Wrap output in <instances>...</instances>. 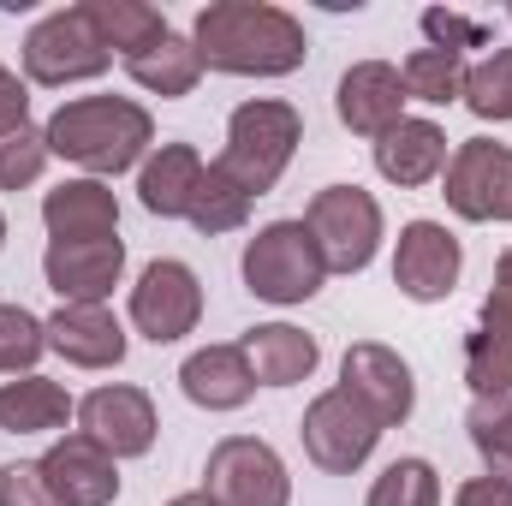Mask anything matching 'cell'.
Segmentation results:
<instances>
[{"label": "cell", "instance_id": "cell-17", "mask_svg": "<svg viewBox=\"0 0 512 506\" xmlns=\"http://www.w3.org/2000/svg\"><path fill=\"white\" fill-rule=\"evenodd\" d=\"M48 352H60L72 370H120L126 328L108 304H60L48 316Z\"/></svg>", "mask_w": 512, "mask_h": 506}, {"label": "cell", "instance_id": "cell-12", "mask_svg": "<svg viewBox=\"0 0 512 506\" xmlns=\"http://www.w3.org/2000/svg\"><path fill=\"white\" fill-rule=\"evenodd\" d=\"M465 274V245L441 227V221H411L399 227V251H393V286L411 304H441Z\"/></svg>", "mask_w": 512, "mask_h": 506}, {"label": "cell", "instance_id": "cell-20", "mask_svg": "<svg viewBox=\"0 0 512 506\" xmlns=\"http://www.w3.org/2000/svg\"><path fill=\"white\" fill-rule=\"evenodd\" d=\"M203 155L191 143H155V155L137 167V203L161 221H185L191 215V197L203 185Z\"/></svg>", "mask_w": 512, "mask_h": 506}, {"label": "cell", "instance_id": "cell-29", "mask_svg": "<svg viewBox=\"0 0 512 506\" xmlns=\"http://www.w3.org/2000/svg\"><path fill=\"white\" fill-rule=\"evenodd\" d=\"M465 429H471V447L483 459V477H495V483L512 489V393H501V399H471Z\"/></svg>", "mask_w": 512, "mask_h": 506}, {"label": "cell", "instance_id": "cell-7", "mask_svg": "<svg viewBox=\"0 0 512 506\" xmlns=\"http://www.w3.org/2000/svg\"><path fill=\"white\" fill-rule=\"evenodd\" d=\"M203 495L215 506H292V477L268 441L221 435L203 465Z\"/></svg>", "mask_w": 512, "mask_h": 506}, {"label": "cell", "instance_id": "cell-23", "mask_svg": "<svg viewBox=\"0 0 512 506\" xmlns=\"http://www.w3.org/2000/svg\"><path fill=\"white\" fill-rule=\"evenodd\" d=\"M465 387H471V399L512 393V304L483 298V316L465 334Z\"/></svg>", "mask_w": 512, "mask_h": 506}, {"label": "cell", "instance_id": "cell-11", "mask_svg": "<svg viewBox=\"0 0 512 506\" xmlns=\"http://www.w3.org/2000/svg\"><path fill=\"white\" fill-rule=\"evenodd\" d=\"M340 387L382 423V429H399L411 411H417V381H411V364L382 346V340H358L346 346L340 358Z\"/></svg>", "mask_w": 512, "mask_h": 506}, {"label": "cell", "instance_id": "cell-37", "mask_svg": "<svg viewBox=\"0 0 512 506\" xmlns=\"http://www.w3.org/2000/svg\"><path fill=\"white\" fill-rule=\"evenodd\" d=\"M453 506H512V489L495 477H471V483H459Z\"/></svg>", "mask_w": 512, "mask_h": 506}, {"label": "cell", "instance_id": "cell-28", "mask_svg": "<svg viewBox=\"0 0 512 506\" xmlns=\"http://www.w3.org/2000/svg\"><path fill=\"white\" fill-rule=\"evenodd\" d=\"M251 203H256V197H245V191H239V185H233V179H227V173H221V167L209 161V167H203V185H197V197H191V215H185V221H191V227H197L203 239H221V233H239V227L251 221Z\"/></svg>", "mask_w": 512, "mask_h": 506}, {"label": "cell", "instance_id": "cell-42", "mask_svg": "<svg viewBox=\"0 0 512 506\" xmlns=\"http://www.w3.org/2000/svg\"><path fill=\"white\" fill-rule=\"evenodd\" d=\"M507 18H512V6H507Z\"/></svg>", "mask_w": 512, "mask_h": 506}, {"label": "cell", "instance_id": "cell-38", "mask_svg": "<svg viewBox=\"0 0 512 506\" xmlns=\"http://www.w3.org/2000/svg\"><path fill=\"white\" fill-rule=\"evenodd\" d=\"M495 304H512V245L501 251V262H495V292H489Z\"/></svg>", "mask_w": 512, "mask_h": 506}, {"label": "cell", "instance_id": "cell-1", "mask_svg": "<svg viewBox=\"0 0 512 506\" xmlns=\"http://www.w3.org/2000/svg\"><path fill=\"white\" fill-rule=\"evenodd\" d=\"M191 48L203 54V72L227 78H286L304 66L310 36L286 6L268 0H215L191 24Z\"/></svg>", "mask_w": 512, "mask_h": 506}, {"label": "cell", "instance_id": "cell-27", "mask_svg": "<svg viewBox=\"0 0 512 506\" xmlns=\"http://www.w3.org/2000/svg\"><path fill=\"white\" fill-rule=\"evenodd\" d=\"M405 102H423V108H453L465 96V54H447V48H417L405 66Z\"/></svg>", "mask_w": 512, "mask_h": 506}, {"label": "cell", "instance_id": "cell-6", "mask_svg": "<svg viewBox=\"0 0 512 506\" xmlns=\"http://www.w3.org/2000/svg\"><path fill=\"white\" fill-rule=\"evenodd\" d=\"M108 66H114V54L96 42L84 6H60V12H48V18L30 24V36H24V84L66 90V84L102 78Z\"/></svg>", "mask_w": 512, "mask_h": 506}, {"label": "cell", "instance_id": "cell-26", "mask_svg": "<svg viewBox=\"0 0 512 506\" xmlns=\"http://www.w3.org/2000/svg\"><path fill=\"white\" fill-rule=\"evenodd\" d=\"M84 6V18H90V30H96V42L108 48V54H143L149 42H161L167 36V18L149 6V0H78Z\"/></svg>", "mask_w": 512, "mask_h": 506}, {"label": "cell", "instance_id": "cell-3", "mask_svg": "<svg viewBox=\"0 0 512 506\" xmlns=\"http://www.w3.org/2000/svg\"><path fill=\"white\" fill-rule=\"evenodd\" d=\"M304 143V114L280 96H256L239 102L233 120H227V149L215 155V167L245 191V197H268L280 185V173L292 167Z\"/></svg>", "mask_w": 512, "mask_h": 506}, {"label": "cell", "instance_id": "cell-41", "mask_svg": "<svg viewBox=\"0 0 512 506\" xmlns=\"http://www.w3.org/2000/svg\"><path fill=\"white\" fill-rule=\"evenodd\" d=\"M0 251H6V215H0Z\"/></svg>", "mask_w": 512, "mask_h": 506}, {"label": "cell", "instance_id": "cell-40", "mask_svg": "<svg viewBox=\"0 0 512 506\" xmlns=\"http://www.w3.org/2000/svg\"><path fill=\"white\" fill-rule=\"evenodd\" d=\"M501 221H512V143H507V209H501Z\"/></svg>", "mask_w": 512, "mask_h": 506}, {"label": "cell", "instance_id": "cell-13", "mask_svg": "<svg viewBox=\"0 0 512 506\" xmlns=\"http://www.w3.org/2000/svg\"><path fill=\"white\" fill-rule=\"evenodd\" d=\"M447 209L459 215V221H471V227H483V221H501V209H507V143H495V137H465L453 155H447Z\"/></svg>", "mask_w": 512, "mask_h": 506}, {"label": "cell", "instance_id": "cell-9", "mask_svg": "<svg viewBox=\"0 0 512 506\" xmlns=\"http://www.w3.org/2000/svg\"><path fill=\"white\" fill-rule=\"evenodd\" d=\"M197 322H203V280L191 274V262L155 256L131 286V328L155 346H173L197 334Z\"/></svg>", "mask_w": 512, "mask_h": 506}, {"label": "cell", "instance_id": "cell-2", "mask_svg": "<svg viewBox=\"0 0 512 506\" xmlns=\"http://www.w3.org/2000/svg\"><path fill=\"white\" fill-rule=\"evenodd\" d=\"M42 137H48V155L84 167V179H114V173L149 161L155 120L131 96H78L48 114Z\"/></svg>", "mask_w": 512, "mask_h": 506}, {"label": "cell", "instance_id": "cell-25", "mask_svg": "<svg viewBox=\"0 0 512 506\" xmlns=\"http://www.w3.org/2000/svg\"><path fill=\"white\" fill-rule=\"evenodd\" d=\"M126 72H131L137 90H149V96H161V102H179V96L197 90V78H203V54L191 48V36L167 30L161 42H149L143 54H131Z\"/></svg>", "mask_w": 512, "mask_h": 506}, {"label": "cell", "instance_id": "cell-4", "mask_svg": "<svg viewBox=\"0 0 512 506\" xmlns=\"http://www.w3.org/2000/svg\"><path fill=\"white\" fill-rule=\"evenodd\" d=\"M245 286L262 304H310L328 280V262L316 251L304 221H268L245 245Z\"/></svg>", "mask_w": 512, "mask_h": 506}, {"label": "cell", "instance_id": "cell-8", "mask_svg": "<svg viewBox=\"0 0 512 506\" xmlns=\"http://www.w3.org/2000/svg\"><path fill=\"white\" fill-rule=\"evenodd\" d=\"M298 435H304V453H310V465L316 471H328V477H352L370 453H376V441H382L387 429L346 393V387H328V393H316L310 405H304V423H298Z\"/></svg>", "mask_w": 512, "mask_h": 506}, {"label": "cell", "instance_id": "cell-35", "mask_svg": "<svg viewBox=\"0 0 512 506\" xmlns=\"http://www.w3.org/2000/svg\"><path fill=\"white\" fill-rule=\"evenodd\" d=\"M0 506H66V501L48 489L36 459H12V465H0Z\"/></svg>", "mask_w": 512, "mask_h": 506}, {"label": "cell", "instance_id": "cell-39", "mask_svg": "<svg viewBox=\"0 0 512 506\" xmlns=\"http://www.w3.org/2000/svg\"><path fill=\"white\" fill-rule=\"evenodd\" d=\"M167 506H215V501H209L203 489H191V495H173V501H167Z\"/></svg>", "mask_w": 512, "mask_h": 506}, {"label": "cell", "instance_id": "cell-34", "mask_svg": "<svg viewBox=\"0 0 512 506\" xmlns=\"http://www.w3.org/2000/svg\"><path fill=\"white\" fill-rule=\"evenodd\" d=\"M423 36H429V48L465 54V48H483L489 42V24L483 18H465V12H447V6H429L423 12Z\"/></svg>", "mask_w": 512, "mask_h": 506}, {"label": "cell", "instance_id": "cell-18", "mask_svg": "<svg viewBox=\"0 0 512 506\" xmlns=\"http://www.w3.org/2000/svg\"><path fill=\"white\" fill-rule=\"evenodd\" d=\"M334 108H340V126L358 131V137H382L405 120V78L399 66L387 60H358L346 66L340 90H334Z\"/></svg>", "mask_w": 512, "mask_h": 506}, {"label": "cell", "instance_id": "cell-33", "mask_svg": "<svg viewBox=\"0 0 512 506\" xmlns=\"http://www.w3.org/2000/svg\"><path fill=\"white\" fill-rule=\"evenodd\" d=\"M42 167H48V137H42V126H18V131L0 137V191L36 185Z\"/></svg>", "mask_w": 512, "mask_h": 506}, {"label": "cell", "instance_id": "cell-22", "mask_svg": "<svg viewBox=\"0 0 512 506\" xmlns=\"http://www.w3.org/2000/svg\"><path fill=\"white\" fill-rule=\"evenodd\" d=\"M239 352L251 358L256 387H298V381L316 376V364H322L316 334H304L292 322H262V328H251L239 340Z\"/></svg>", "mask_w": 512, "mask_h": 506}, {"label": "cell", "instance_id": "cell-5", "mask_svg": "<svg viewBox=\"0 0 512 506\" xmlns=\"http://www.w3.org/2000/svg\"><path fill=\"white\" fill-rule=\"evenodd\" d=\"M304 227L328 274H364L382 251V203L364 185H322L304 209Z\"/></svg>", "mask_w": 512, "mask_h": 506}, {"label": "cell", "instance_id": "cell-19", "mask_svg": "<svg viewBox=\"0 0 512 506\" xmlns=\"http://www.w3.org/2000/svg\"><path fill=\"white\" fill-rule=\"evenodd\" d=\"M376 173H382L387 185H405V191L441 179L447 173V131L435 126V120H411L405 114L393 131L376 137Z\"/></svg>", "mask_w": 512, "mask_h": 506}, {"label": "cell", "instance_id": "cell-16", "mask_svg": "<svg viewBox=\"0 0 512 506\" xmlns=\"http://www.w3.org/2000/svg\"><path fill=\"white\" fill-rule=\"evenodd\" d=\"M42 227H48V245L120 239V197L108 179H60L42 197Z\"/></svg>", "mask_w": 512, "mask_h": 506}, {"label": "cell", "instance_id": "cell-32", "mask_svg": "<svg viewBox=\"0 0 512 506\" xmlns=\"http://www.w3.org/2000/svg\"><path fill=\"white\" fill-rule=\"evenodd\" d=\"M364 506H441V477H435L429 459H393L370 483Z\"/></svg>", "mask_w": 512, "mask_h": 506}, {"label": "cell", "instance_id": "cell-10", "mask_svg": "<svg viewBox=\"0 0 512 506\" xmlns=\"http://www.w3.org/2000/svg\"><path fill=\"white\" fill-rule=\"evenodd\" d=\"M78 435H90L114 459H143L155 447V435H161L155 399L143 387H131V381H108V387L78 399Z\"/></svg>", "mask_w": 512, "mask_h": 506}, {"label": "cell", "instance_id": "cell-36", "mask_svg": "<svg viewBox=\"0 0 512 506\" xmlns=\"http://www.w3.org/2000/svg\"><path fill=\"white\" fill-rule=\"evenodd\" d=\"M18 126H30V84L12 66H0V137Z\"/></svg>", "mask_w": 512, "mask_h": 506}, {"label": "cell", "instance_id": "cell-14", "mask_svg": "<svg viewBox=\"0 0 512 506\" xmlns=\"http://www.w3.org/2000/svg\"><path fill=\"white\" fill-rule=\"evenodd\" d=\"M126 274V245L120 239H90V245H48L42 251V280L60 304H108Z\"/></svg>", "mask_w": 512, "mask_h": 506}, {"label": "cell", "instance_id": "cell-21", "mask_svg": "<svg viewBox=\"0 0 512 506\" xmlns=\"http://www.w3.org/2000/svg\"><path fill=\"white\" fill-rule=\"evenodd\" d=\"M179 387L203 411H239V405H251L256 376H251V358L239 346H197L179 364Z\"/></svg>", "mask_w": 512, "mask_h": 506}, {"label": "cell", "instance_id": "cell-30", "mask_svg": "<svg viewBox=\"0 0 512 506\" xmlns=\"http://www.w3.org/2000/svg\"><path fill=\"white\" fill-rule=\"evenodd\" d=\"M477 120H512V48H495L489 60L465 66V96H459Z\"/></svg>", "mask_w": 512, "mask_h": 506}, {"label": "cell", "instance_id": "cell-31", "mask_svg": "<svg viewBox=\"0 0 512 506\" xmlns=\"http://www.w3.org/2000/svg\"><path fill=\"white\" fill-rule=\"evenodd\" d=\"M48 352V322L24 304H0V376H36V358Z\"/></svg>", "mask_w": 512, "mask_h": 506}, {"label": "cell", "instance_id": "cell-24", "mask_svg": "<svg viewBox=\"0 0 512 506\" xmlns=\"http://www.w3.org/2000/svg\"><path fill=\"white\" fill-rule=\"evenodd\" d=\"M66 417H78V399L48 376H12L0 381V429L6 435H48L66 429Z\"/></svg>", "mask_w": 512, "mask_h": 506}, {"label": "cell", "instance_id": "cell-15", "mask_svg": "<svg viewBox=\"0 0 512 506\" xmlns=\"http://www.w3.org/2000/svg\"><path fill=\"white\" fill-rule=\"evenodd\" d=\"M42 477H48V489L60 495L66 506H114L120 501V459L114 453H102L90 435H60L42 459Z\"/></svg>", "mask_w": 512, "mask_h": 506}]
</instances>
